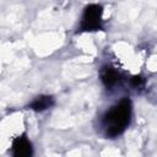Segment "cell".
<instances>
[{"label":"cell","instance_id":"1","mask_svg":"<svg viewBox=\"0 0 157 157\" xmlns=\"http://www.w3.org/2000/svg\"><path fill=\"white\" fill-rule=\"evenodd\" d=\"M130 117H131V102L129 98H123L119 103L112 107V109H109L103 118L107 136L115 137L120 135L129 124Z\"/></svg>","mask_w":157,"mask_h":157},{"label":"cell","instance_id":"2","mask_svg":"<svg viewBox=\"0 0 157 157\" xmlns=\"http://www.w3.org/2000/svg\"><path fill=\"white\" fill-rule=\"evenodd\" d=\"M102 28V6L97 4H91L86 6L80 29L81 31H97Z\"/></svg>","mask_w":157,"mask_h":157},{"label":"cell","instance_id":"3","mask_svg":"<svg viewBox=\"0 0 157 157\" xmlns=\"http://www.w3.org/2000/svg\"><path fill=\"white\" fill-rule=\"evenodd\" d=\"M33 150L29 140L26 135L18 136L12 142V156L13 157H32Z\"/></svg>","mask_w":157,"mask_h":157},{"label":"cell","instance_id":"4","mask_svg":"<svg viewBox=\"0 0 157 157\" xmlns=\"http://www.w3.org/2000/svg\"><path fill=\"white\" fill-rule=\"evenodd\" d=\"M53 103H54V99L52 96H39L29 104V108L36 112H43V110L50 108L53 105Z\"/></svg>","mask_w":157,"mask_h":157},{"label":"cell","instance_id":"5","mask_svg":"<svg viewBox=\"0 0 157 157\" xmlns=\"http://www.w3.org/2000/svg\"><path fill=\"white\" fill-rule=\"evenodd\" d=\"M119 74L117 70L112 69V67H105L102 74H101V78L102 82L104 83L105 87H113L118 81H119Z\"/></svg>","mask_w":157,"mask_h":157},{"label":"cell","instance_id":"6","mask_svg":"<svg viewBox=\"0 0 157 157\" xmlns=\"http://www.w3.org/2000/svg\"><path fill=\"white\" fill-rule=\"evenodd\" d=\"M144 78L141 77V76H139V75H135V76H132L131 77V85L134 86V87H140V86H142L144 85Z\"/></svg>","mask_w":157,"mask_h":157}]
</instances>
